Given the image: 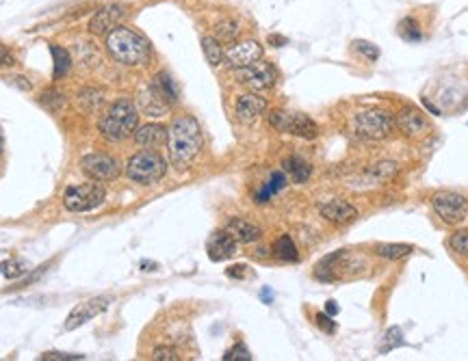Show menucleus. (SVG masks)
I'll use <instances>...</instances> for the list:
<instances>
[{"mask_svg": "<svg viewBox=\"0 0 468 361\" xmlns=\"http://www.w3.org/2000/svg\"><path fill=\"white\" fill-rule=\"evenodd\" d=\"M286 42H288V39L282 37V35H269V44H271V46H276V48L286 46Z\"/></svg>", "mask_w": 468, "mask_h": 361, "instance_id": "obj_43", "label": "nucleus"}, {"mask_svg": "<svg viewBox=\"0 0 468 361\" xmlns=\"http://www.w3.org/2000/svg\"><path fill=\"white\" fill-rule=\"evenodd\" d=\"M414 251L412 245H399V243H384L375 247V253L384 259H401Z\"/></svg>", "mask_w": 468, "mask_h": 361, "instance_id": "obj_27", "label": "nucleus"}, {"mask_svg": "<svg viewBox=\"0 0 468 361\" xmlns=\"http://www.w3.org/2000/svg\"><path fill=\"white\" fill-rule=\"evenodd\" d=\"M315 323H317V325H319V329H321L323 333H327V335L336 333V323H334V320H332V316H329V314L319 312V314L315 316Z\"/></svg>", "mask_w": 468, "mask_h": 361, "instance_id": "obj_39", "label": "nucleus"}, {"mask_svg": "<svg viewBox=\"0 0 468 361\" xmlns=\"http://www.w3.org/2000/svg\"><path fill=\"white\" fill-rule=\"evenodd\" d=\"M39 102H42V106H46L48 111H58V109H61V106L65 104V97H63L61 91L50 89V91L42 93V97H39Z\"/></svg>", "mask_w": 468, "mask_h": 361, "instance_id": "obj_34", "label": "nucleus"}, {"mask_svg": "<svg viewBox=\"0 0 468 361\" xmlns=\"http://www.w3.org/2000/svg\"><path fill=\"white\" fill-rule=\"evenodd\" d=\"M354 48H356L362 56H366L368 61H377V58H380V48H377L375 44H370V42H362V39H356V42H354Z\"/></svg>", "mask_w": 468, "mask_h": 361, "instance_id": "obj_37", "label": "nucleus"}, {"mask_svg": "<svg viewBox=\"0 0 468 361\" xmlns=\"http://www.w3.org/2000/svg\"><path fill=\"white\" fill-rule=\"evenodd\" d=\"M107 191L100 182H87V184H76L68 186L63 193V206L70 212H89L95 210L98 206L104 204Z\"/></svg>", "mask_w": 468, "mask_h": 361, "instance_id": "obj_5", "label": "nucleus"}, {"mask_svg": "<svg viewBox=\"0 0 468 361\" xmlns=\"http://www.w3.org/2000/svg\"><path fill=\"white\" fill-rule=\"evenodd\" d=\"M39 359H44V361H72V359H85V355H70V353L50 351V353H44Z\"/></svg>", "mask_w": 468, "mask_h": 361, "instance_id": "obj_40", "label": "nucleus"}, {"mask_svg": "<svg viewBox=\"0 0 468 361\" xmlns=\"http://www.w3.org/2000/svg\"><path fill=\"white\" fill-rule=\"evenodd\" d=\"M267 111V99L256 93H245L237 99V117L243 124H254Z\"/></svg>", "mask_w": 468, "mask_h": 361, "instance_id": "obj_16", "label": "nucleus"}, {"mask_svg": "<svg viewBox=\"0 0 468 361\" xmlns=\"http://www.w3.org/2000/svg\"><path fill=\"white\" fill-rule=\"evenodd\" d=\"M269 124L271 128H276L278 132H288L295 134L299 138H317L319 128L312 119L304 113H288V111H271L269 113Z\"/></svg>", "mask_w": 468, "mask_h": 361, "instance_id": "obj_6", "label": "nucleus"}, {"mask_svg": "<svg viewBox=\"0 0 468 361\" xmlns=\"http://www.w3.org/2000/svg\"><path fill=\"white\" fill-rule=\"evenodd\" d=\"M247 268H249V266H245V264H234V266L226 268V275H228L230 279H245Z\"/></svg>", "mask_w": 468, "mask_h": 361, "instance_id": "obj_42", "label": "nucleus"}, {"mask_svg": "<svg viewBox=\"0 0 468 361\" xmlns=\"http://www.w3.org/2000/svg\"><path fill=\"white\" fill-rule=\"evenodd\" d=\"M165 173H167V163L156 150L136 152L128 158V163H126L128 179H132V182H136V184H143V186L161 182V179L165 177Z\"/></svg>", "mask_w": 468, "mask_h": 361, "instance_id": "obj_4", "label": "nucleus"}, {"mask_svg": "<svg viewBox=\"0 0 468 361\" xmlns=\"http://www.w3.org/2000/svg\"><path fill=\"white\" fill-rule=\"evenodd\" d=\"M319 212L325 220H329V223L334 225H347L358 218V210L349 202H345V199H332L327 204H321Z\"/></svg>", "mask_w": 468, "mask_h": 361, "instance_id": "obj_15", "label": "nucleus"}, {"mask_svg": "<svg viewBox=\"0 0 468 361\" xmlns=\"http://www.w3.org/2000/svg\"><path fill=\"white\" fill-rule=\"evenodd\" d=\"M356 132L360 136H366V138H375V141H380V138H386L390 132L395 130V119L390 113L386 111H360L356 115Z\"/></svg>", "mask_w": 468, "mask_h": 361, "instance_id": "obj_8", "label": "nucleus"}, {"mask_svg": "<svg viewBox=\"0 0 468 361\" xmlns=\"http://www.w3.org/2000/svg\"><path fill=\"white\" fill-rule=\"evenodd\" d=\"M128 15V9L124 5H107L100 11H95L89 19V31L98 37L109 35L113 29L120 26Z\"/></svg>", "mask_w": 468, "mask_h": 361, "instance_id": "obj_12", "label": "nucleus"}, {"mask_svg": "<svg viewBox=\"0 0 468 361\" xmlns=\"http://www.w3.org/2000/svg\"><path fill=\"white\" fill-rule=\"evenodd\" d=\"M368 173L373 175L375 182H386V179H390L397 173V163H377Z\"/></svg>", "mask_w": 468, "mask_h": 361, "instance_id": "obj_35", "label": "nucleus"}, {"mask_svg": "<svg viewBox=\"0 0 468 361\" xmlns=\"http://www.w3.org/2000/svg\"><path fill=\"white\" fill-rule=\"evenodd\" d=\"M13 65H15V54L7 46L0 44V67H13Z\"/></svg>", "mask_w": 468, "mask_h": 361, "instance_id": "obj_41", "label": "nucleus"}, {"mask_svg": "<svg viewBox=\"0 0 468 361\" xmlns=\"http://www.w3.org/2000/svg\"><path fill=\"white\" fill-rule=\"evenodd\" d=\"M26 273H29V264L24 259H5V262H0V275L5 279H20Z\"/></svg>", "mask_w": 468, "mask_h": 361, "instance_id": "obj_30", "label": "nucleus"}, {"mask_svg": "<svg viewBox=\"0 0 468 361\" xmlns=\"http://www.w3.org/2000/svg\"><path fill=\"white\" fill-rule=\"evenodd\" d=\"M152 359H156V361H178V359H182V353L176 348V346H169V344H159V346H154L152 348V355H150Z\"/></svg>", "mask_w": 468, "mask_h": 361, "instance_id": "obj_32", "label": "nucleus"}, {"mask_svg": "<svg viewBox=\"0 0 468 361\" xmlns=\"http://www.w3.org/2000/svg\"><path fill=\"white\" fill-rule=\"evenodd\" d=\"M432 206L446 225H460L468 214L466 197L460 195V193H451V191L436 193L432 197Z\"/></svg>", "mask_w": 468, "mask_h": 361, "instance_id": "obj_9", "label": "nucleus"}, {"mask_svg": "<svg viewBox=\"0 0 468 361\" xmlns=\"http://www.w3.org/2000/svg\"><path fill=\"white\" fill-rule=\"evenodd\" d=\"M234 76L241 85L249 87L251 91H267L276 85L278 80V72L271 63H265V61H256L247 67H241V70H234Z\"/></svg>", "mask_w": 468, "mask_h": 361, "instance_id": "obj_10", "label": "nucleus"}, {"mask_svg": "<svg viewBox=\"0 0 468 361\" xmlns=\"http://www.w3.org/2000/svg\"><path fill=\"white\" fill-rule=\"evenodd\" d=\"M134 141L146 150H159L167 145V128L161 124H146L134 130Z\"/></svg>", "mask_w": 468, "mask_h": 361, "instance_id": "obj_18", "label": "nucleus"}, {"mask_svg": "<svg viewBox=\"0 0 468 361\" xmlns=\"http://www.w3.org/2000/svg\"><path fill=\"white\" fill-rule=\"evenodd\" d=\"M81 169L95 182H113L122 175V163L107 152H93L81 158Z\"/></svg>", "mask_w": 468, "mask_h": 361, "instance_id": "obj_7", "label": "nucleus"}, {"mask_svg": "<svg viewBox=\"0 0 468 361\" xmlns=\"http://www.w3.org/2000/svg\"><path fill=\"white\" fill-rule=\"evenodd\" d=\"M204 138L200 124L193 117H178L167 128V152L169 163L176 169H187L202 152Z\"/></svg>", "mask_w": 468, "mask_h": 361, "instance_id": "obj_1", "label": "nucleus"}, {"mask_svg": "<svg viewBox=\"0 0 468 361\" xmlns=\"http://www.w3.org/2000/svg\"><path fill=\"white\" fill-rule=\"evenodd\" d=\"M239 33H241V24L232 17L221 19V22L214 24V37H217L221 44H234L237 42Z\"/></svg>", "mask_w": 468, "mask_h": 361, "instance_id": "obj_22", "label": "nucleus"}, {"mask_svg": "<svg viewBox=\"0 0 468 361\" xmlns=\"http://www.w3.org/2000/svg\"><path fill=\"white\" fill-rule=\"evenodd\" d=\"M136 126H139V111L126 97L113 102L111 109L98 122V130L111 143L124 141V138L132 136Z\"/></svg>", "mask_w": 468, "mask_h": 361, "instance_id": "obj_3", "label": "nucleus"}, {"mask_svg": "<svg viewBox=\"0 0 468 361\" xmlns=\"http://www.w3.org/2000/svg\"><path fill=\"white\" fill-rule=\"evenodd\" d=\"M202 50H204L206 61H208L212 67H217V65L224 63V54H226V50L221 48V42H219L217 37H202Z\"/></svg>", "mask_w": 468, "mask_h": 361, "instance_id": "obj_23", "label": "nucleus"}, {"mask_svg": "<svg viewBox=\"0 0 468 361\" xmlns=\"http://www.w3.org/2000/svg\"><path fill=\"white\" fill-rule=\"evenodd\" d=\"M100 104H102V93L93 91V89H85V91L78 93V97H76V106L81 109L83 113H93Z\"/></svg>", "mask_w": 468, "mask_h": 361, "instance_id": "obj_28", "label": "nucleus"}, {"mask_svg": "<svg viewBox=\"0 0 468 361\" xmlns=\"http://www.w3.org/2000/svg\"><path fill=\"white\" fill-rule=\"evenodd\" d=\"M282 167H284V171L290 175V179L295 184H306L308 179H310V173H312V167L306 163L304 158H299V156L286 158L284 163H282Z\"/></svg>", "mask_w": 468, "mask_h": 361, "instance_id": "obj_21", "label": "nucleus"}, {"mask_svg": "<svg viewBox=\"0 0 468 361\" xmlns=\"http://www.w3.org/2000/svg\"><path fill=\"white\" fill-rule=\"evenodd\" d=\"M273 255H276L278 259H282V262H297L299 259L297 247L290 240V236H280L276 240V245H273Z\"/></svg>", "mask_w": 468, "mask_h": 361, "instance_id": "obj_24", "label": "nucleus"}, {"mask_svg": "<svg viewBox=\"0 0 468 361\" xmlns=\"http://www.w3.org/2000/svg\"><path fill=\"white\" fill-rule=\"evenodd\" d=\"M150 89L159 95L165 104L173 106L178 102V85H176V80L167 74V72H159L150 83Z\"/></svg>", "mask_w": 468, "mask_h": 361, "instance_id": "obj_20", "label": "nucleus"}, {"mask_svg": "<svg viewBox=\"0 0 468 361\" xmlns=\"http://www.w3.org/2000/svg\"><path fill=\"white\" fill-rule=\"evenodd\" d=\"M107 307H109V298L107 296H95V298L85 300V303H78L70 312V316L65 320V331H74L78 327H83L85 323H89L91 318L104 314Z\"/></svg>", "mask_w": 468, "mask_h": 361, "instance_id": "obj_13", "label": "nucleus"}, {"mask_svg": "<svg viewBox=\"0 0 468 361\" xmlns=\"http://www.w3.org/2000/svg\"><path fill=\"white\" fill-rule=\"evenodd\" d=\"M260 298H263V303H265V305H271V303H273V292H271V288H263Z\"/></svg>", "mask_w": 468, "mask_h": 361, "instance_id": "obj_44", "label": "nucleus"}, {"mask_svg": "<svg viewBox=\"0 0 468 361\" xmlns=\"http://www.w3.org/2000/svg\"><path fill=\"white\" fill-rule=\"evenodd\" d=\"M401 344H403V333H401V329H399V327H390V329L384 333V344H382L380 353L386 355V353L395 351V348L401 346Z\"/></svg>", "mask_w": 468, "mask_h": 361, "instance_id": "obj_31", "label": "nucleus"}, {"mask_svg": "<svg viewBox=\"0 0 468 361\" xmlns=\"http://www.w3.org/2000/svg\"><path fill=\"white\" fill-rule=\"evenodd\" d=\"M397 128L405 136L416 138V136H421V134H425L429 130V122H427L425 115L421 111H416V109H405L397 117Z\"/></svg>", "mask_w": 468, "mask_h": 361, "instance_id": "obj_17", "label": "nucleus"}, {"mask_svg": "<svg viewBox=\"0 0 468 361\" xmlns=\"http://www.w3.org/2000/svg\"><path fill=\"white\" fill-rule=\"evenodd\" d=\"M206 251L212 262H224V259L237 253V238H234L228 230L212 232L206 243Z\"/></svg>", "mask_w": 468, "mask_h": 361, "instance_id": "obj_14", "label": "nucleus"}, {"mask_svg": "<svg viewBox=\"0 0 468 361\" xmlns=\"http://www.w3.org/2000/svg\"><path fill=\"white\" fill-rule=\"evenodd\" d=\"M50 52L54 56V72H52V80H61L65 78V74L72 67V58L70 52L61 46H50Z\"/></svg>", "mask_w": 468, "mask_h": 361, "instance_id": "obj_25", "label": "nucleus"}, {"mask_svg": "<svg viewBox=\"0 0 468 361\" xmlns=\"http://www.w3.org/2000/svg\"><path fill=\"white\" fill-rule=\"evenodd\" d=\"M423 104H425V106H427L429 111H432L434 115H440V111H438L436 106H432V104H429V99H423Z\"/></svg>", "mask_w": 468, "mask_h": 361, "instance_id": "obj_46", "label": "nucleus"}, {"mask_svg": "<svg viewBox=\"0 0 468 361\" xmlns=\"http://www.w3.org/2000/svg\"><path fill=\"white\" fill-rule=\"evenodd\" d=\"M325 314H329V316H336V314H338L336 300H327V303H325Z\"/></svg>", "mask_w": 468, "mask_h": 361, "instance_id": "obj_45", "label": "nucleus"}, {"mask_svg": "<svg viewBox=\"0 0 468 361\" xmlns=\"http://www.w3.org/2000/svg\"><path fill=\"white\" fill-rule=\"evenodd\" d=\"M139 102H141V111H143L146 115H150V117H161V115H165L167 109H169V104H165L163 99H161L159 95H156L152 89L139 97Z\"/></svg>", "mask_w": 468, "mask_h": 361, "instance_id": "obj_26", "label": "nucleus"}, {"mask_svg": "<svg viewBox=\"0 0 468 361\" xmlns=\"http://www.w3.org/2000/svg\"><path fill=\"white\" fill-rule=\"evenodd\" d=\"M3 150H5V136L0 132V154H3Z\"/></svg>", "mask_w": 468, "mask_h": 361, "instance_id": "obj_47", "label": "nucleus"}, {"mask_svg": "<svg viewBox=\"0 0 468 361\" xmlns=\"http://www.w3.org/2000/svg\"><path fill=\"white\" fill-rule=\"evenodd\" d=\"M284 184H286V175L284 173H280V171H276L271 175V179H269V184L256 195V202L258 204H265V202H269V197L271 195H276L278 191H282L284 188Z\"/></svg>", "mask_w": 468, "mask_h": 361, "instance_id": "obj_29", "label": "nucleus"}, {"mask_svg": "<svg viewBox=\"0 0 468 361\" xmlns=\"http://www.w3.org/2000/svg\"><path fill=\"white\" fill-rule=\"evenodd\" d=\"M224 359H226V361H237V359H241V361H249V359H251V353L247 351L245 344L239 342V344H234L230 351H226Z\"/></svg>", "mask_w": 468, "mask_h": 361, "instance_id": "obj_38", "label": "nucleus"}, {"mask_svg": "<svg viewBox=\"0 0 468 361\" xmlns=\"http://www.w3.org/2000/svg\"><path fill=\"white\" fill-rule=\"evenodd\" d=\"M226 230H228L234 238H237V243H243V245L256 243V240H260V236H263V230H260L258 225L249 223V220H245V218H241V216H232V218H228Z\"/></svg>", "mask_w": 468, "mask_h": 361, "instance_id": "obj_19", "label": "nucleus"}, {"mask_svg": "<svg viewBox=\"0 0 468 361\" xmlns=\"http://www.w3.org/2000/svg\"><path fill=\"white\" fill-rule=\"evenodd\" d=\"M399 35H401L403 39H407V42H419V39H421V31H419L416 19H412V17H403V19H401V24H399Z\"/></svg>", "mask_w": 468, "mask_h": 361, "instance_id": "obj_33", "label": "nucleus"}, {"mask_svg": "<svg viewBox=\"0 0 468 361\" xmlns=\"http://www.w3.org/2000/svg\"><path fill=\"white\" fill-rule=\"evenodd\" d=\"M263 58V46L254 39H245V42L232 44L226 54H224V63L232 70H241L247 67L251 63H256Z\"/></svg>", "mask_w": 468, "mask_h": 361, "instance_id": "obj_11", "label": "nucleus"}, {"mask_svg": "<svg viewBox=\"0 0 468 361\" xmlns=\"http://www.w3.org/2000/svg\"><path fill=\"white\" fill-rule=\"evenodd\" d=\"M107 50L117 63L126 67H143L152 58V46L148 39L122 24L107 35Z\"/></svg>", "mask_w": 468, "mask_h": 361, "instance_id": "obj_2", "label": "nucleus"}, {"mask_svg": "<svg viewBox=\"0 0 468 361\" xmlns=\"http://www.w3.org/2000/svg\"><path fill=\"white\" fill-rule=\"evenodd\" d=\"M448 247H451L458 255H468V230L455 232L448 238Z\"/></svg>", "mask_w": 468, "mask_h": 361, "instance_id": "obj_36", "label": "nucleus"}]
</instances>
